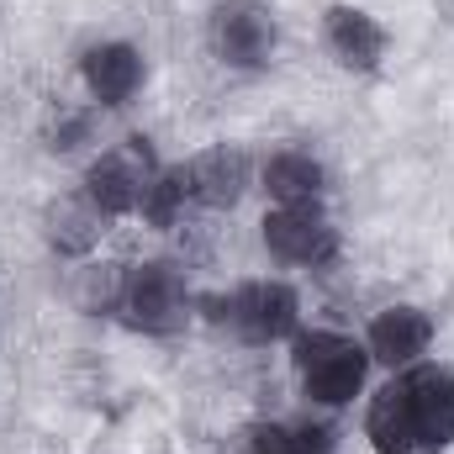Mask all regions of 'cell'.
Returning a JSON list of instances; mask_svg holds the SVG:
<instances>
[{"mask_svg":"<svg viewBox=\"0 0 454 454\" xmlns=\"http://www.w3.org/2000/svg\"><path fill=\"white\" fill-rule=\"evenodd\" d=\"M333 439L328 428H286V423H264L254 428L248 439V454H328Z\"/></svg>","mask_w":454,"mask_h":454,"instance_id":"obj_13","label":"cell"},{"mask_svg":"<svg viewBox=\"0 0 454 454\" xmlns=\"http://www.w3.org/2000/svg\"><path fill=\"white\" fill-rule=\"evenodd\" d=\"M264 248L286 264H333L339 232L317 207H280L264 217Z\"/></svg>","mask_w":454,"mask_h":454,"instance_id":"obj_7","label":"cell"},{"mask_svg":"<svg viewBox=\"0 0 454 454\" xmlns=\"http://www.w3.org/2000/svg\"><path fill=\"white\" fill-rule=\"evenodd\" d=\"M153 175H159V169H153L148 143H143V137H127L121 148L101 153V159L90 164V175H85V201H90L101 217H127V212L143 207Z\"/></svg>","mask_w":454,"mask_h":454,"instance_id":"obj_3","label":"cell"},{"mask_svg":"<svg viewBox=\"0 0 454 454\" xmlns=\"http://www.w3.org/2000/svg\"><path fill=\"white\" fill-rule=\"evenodd\" d=\"M212 43L232 69H264L275 53V16L259 0H227L212 16Z\"/></svg>","mask_w":454,"mask_h":454,"instance_id":"obj_6","label":"cell"},{"mask_svg":"<svg viewBox=\"0 0 454 454\" xmlns=\"http://www.w3.org/2000/svg\"><path fill=\"white\" fill-rule=\"evenodd\" d=\"M323 164L312 159V153H275L270 164H264V185H270V196L280 201V207H317V196H323Z\"/></svg>","mask_w":454,"mask_h":454,"instance_id":"obj_12","label":"cell"},{"mask_svg":"<svg viewBox=\"0 0 454 454\" xmlns=\"http://www.w3.org/2000/svg\"><path fill=\"white\" fill-rule=\"evenodd\" d=\"M185 185H191V201L201 207H232L248 185V159L238 148H212L185 164Z\"/></svg>","mask_w":454,"mask_h":454,"instance_id":"obj_10","label":"cell"},{"mask_svg":"<svg viewBox=\"0 0 454 454\" xmlns=\"http://www.w3.org/2000/svg\"><path fill=\"white\" fill-rule=\"evenodd\" d=\"M328 48L339 53L343 69H380V53H386V32L375 16H364L359 5H333L328 11Z\"/></svg>","mask_w":454,"mask_h":454,"instance_id":"obj_8","label":"cell"},{"mask_svg":"<svg viewBox=\"0 0 454 454\" xmlns=\"http://www.w3.org/2000/svg\"><path fill=\"white\" fill-rule=\"evenodd\" d=\"M121 312L143 333H175L185 323V280L175 264H137L121 286Z\"/></svg>","mask_w":454,"mask_h":454,"instance_id":"obj_5","label":"cell"},{"mask_svg":"<svg viewBox=\"0 0 454 454\" xmlns=\"http://www.w3.org/2000/svg\"><path fill=\"white\" fill-rule=\"evenodd\" d=\"M428 343H434V323L418 307H386L370 323V359L380 364H412Z\"/></svg>","mask_w":454,"mask_h":454,"instance_id":"obj_9","label":"cell"},{"mask_svg":"<svg viewBox=\"0 0 454 454\" xmlns=\"http://www.w3.org/2000/svg\"><path fill=\"white\" fill-rule=\"evenodd\" d=\"M212 317L238 328L248 343H275L286 333H296V291L280 286V280H254V286H238L232 296L207 301Z\"/></svg>","mask_w":454,"mask_h":454,"instance_id":"obj_4","label":"cell"},{"mask_svg":"<svg viewBox=\"0 0 454 454\" xmlns=\"http://www.w3.org/2000/svg\"><path fill=\"white\" fill-rule=\"evenodd\" d=\"M85 85L101 106H121L137 85H143V59L137 48L127 43H106V48H90L85 53Z\"/></svg>","mask_w":454,"mask_h":454,"instance_id":"obj_11","label":"cell"},{"mask_svg":"<svg viewBox=\"0 0 454 454\" xmlns=\"http://www.w3.org/2000/svg\"><path fill=\"white\" fill-rule=\"evenodd\" d=\"M191 201V185H185V169H159L153 175V185H148V196H143V217L153 227H169L175 223V212Z\"/></svg>","mask_w":454,"mask_h":454,"instance_id":"obj_14","label":"cell"},{"mask_svg":"<svg viewBox=\"0 0 454 454\" xmlns=\"http://www.w3.org/2000/svg\"><path fill=\"white\" fill-rule=\"evenodd\" d=\"M101 238V212L85 201V207H59L53 212V243L69 248V254H85L90 243Z\"/></svg>","mask_w":454,"mask_h":454,"instance_id":"obj_15","label":"cell"},{"mask_svg":"<svg viewBox=\"0 0 454 454\" xmlns=\"http://www.w3.org/2000/svg\"><path fill=\"white\" fill-rule=\"evenodd\" d=\"M364 439L375 454H444L454 444V370L418 364L380 386L364 412Z\"/></svg>","mask_w":454,"mask_h":454,"instance_id":"obj_1","label":"cell"},{"mask_svg":"<svg viewBox=\"0 0 454 454\" xmlns=\"http://www.w3.org/2000/svg\"><path fill=\"white\" fill-rule=\"evenodd\" d=\"M364 370H370V348H359L343 333H301L296 339V375H301L307 396L323 407L354 402V391L364 386Z\"/></svg>","mask_w":454,"mask_h":454,"instance_id":"obj_2","label":"cell"}]
</instances>
